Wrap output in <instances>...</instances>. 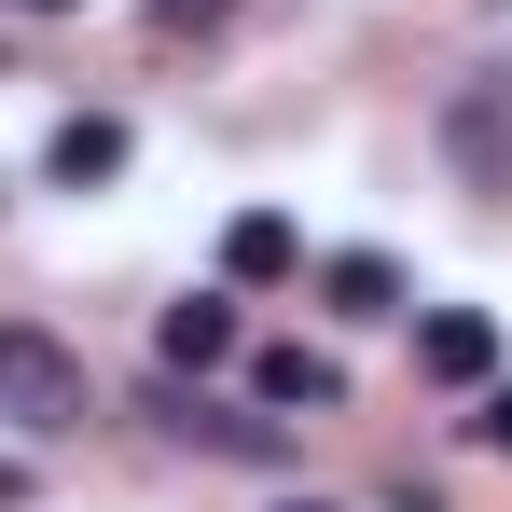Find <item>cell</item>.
Masks as SVG:
<instances>
[{"mask_svg":"<svg viewBox=\"0 0 512 512\" xmlns=\"http://www.w3.org/2000/svg\"><path fill=\"white\" fill-rule=\"evenodd\" d=\"M84 402H97V388H84V360H70V346L28 333V319H0V416L56 443V429H84Z\"/></svg>","mask_w":512,"mask_h":512,"instance_id":"cell-1","label":"cell"},{"mask_svg":"<svg viewBox=\"0 0 512 512\" xmlns=\"http://www.w3.org/2000/svg\"><path fill=\"white\" fill-rule=\"evenodd\" d=\"M416 374L429 388H485V374H499V319H485V305H429L416 319Z\"/></svg>","mask_w":512,"mask_h":512,"instance_id":"cell-2","label":"cell"},{"mask_svg":"<svg viewBox=\"0 0 512 512\" xmlns=\"http://www.w3.org/2000/svg\"><path fill=\"white\" fill-rule=\"evenodd\" d=\"M153 346H167V374H222V360H236V291H180L167 319H153Z\"/></svg>","mask_w":512,"mask_h":512,"instance_id":"cell-3","label":"cell"},{"mask_svg":"<svg viewBox=\"0 0 512 512\" xmlns=\"http://www.w3.org/2000/svg\"><path fill=\"white\" fill-rule=\"evenodd\" d=\"M250 402H263V416H333L346 374L319 360V346H263V360H250Z\"/></svg>","mask_w":512,"mask_h":512,"instance_id":"cell-4","label":"cell"},{"mask_svg":"<svg viewBox=\"0 0 512 512\" xmlns=\"http://www.w3.org/2000/svg\"><path fill=\"white\" fill-rule=\"evenodd\" d=\"M222 277H236V291H277V277H305V236H291L277 208H250V222H222Z\"/></svg>","mask_w":512,"mask_h":512,"instance_id":"cell-5","label":"cell"},{"mask_svg":"<svg viewBox=\"0 0 512 512\" xmlns=\"http://www.w3.org/2000/svg\"><path fill=\"white\" fill-rule=\"evenodd\" d=\"M319 291H333V319H402V263H388V250H333Z\"/></svg>","mask_w":512,"mask_h":512,"instance_id":"cell-6","label":"cell"},{"mask_svg":"<svg viewBox=\"0 0 512 512\" xmlns=\"http://www.w3.org/2000/svg\"><path fill=\"white\" fill-rule=\"evenodd\" d=\"M457 167H471V180H512V84H471V97H457Z\"/></svg>","mask_w":512,"mask_h":512,"instance_id":"cell-7","label":"cell"},{"mask_svg":"<svg viewBox=\"0 0 512 512\" xmlns=\"http://www.w3.org/2000/svg\"><path fill=\"white\" fill-rule=\"evenodd\" d=\"M56 180H70V194H84V180H125V125H111V111H70V125H56Z\"/></svg>","mask_w":512,"mask_h":512,"instance_id":"cell-8","label":"cell"},{"mask_svg":"<svg viewBox=\"0 0 512 512\" xmlns=\"http://www.w3.org/2000/svg\"><path fill=\"white\" fill-rule=\"evenodd\" d=\"M236 0H153V28H222Z\"/></svg>","mask_w":512,"mask_h":512,"instance_id":"cell-9","label":"cell"},{"mask_svg":"<svg viewBox=\"0 0 512 512\" xmlns=\"http://www.w3.org/2000/svg\"><path fill=\"white\" fill-rule=\"evenodd\" d=\"M471 429H485V443H512V388H485V416H471Z\"/></svg>","mask_w":512,"mask_h":512,"instance_id":"cell-10","label":"cell"},{"mask_svg":"<svg viewBox=\"0 0 512 512\" xmlns=\"http://www.w3.org/2000/svg\"><path fill=\"white\" fill-rule=\"evenodd\" d=\"M14 499H28V457H0V512H14Z\"/></svg>","mask_w":512,"mask_h":512,"instance_id":"cell-11","label":"cell"},{"mask_svg":"<svg viewBox=\"0 0 512 512\" xmlns=\"http://www.w3.org/2000/svg\"><path fill=\"white\" fill-rule=\"evenodd\" d=\"M14 14H70V0H14Z\"/></svg>","mask_w":512,"mask_h":512,"instance_id":"cell-12","label":"cell"},{"mask_svg":"<svg viewBox=\"0 0 512 512\" xmlns=\"http://www.w3.org/2000/svg\"><path fill=\"white\" fill-rule=\"evenodd\" d=\"M291 512H319V499H291Z\"/></svg>","mask_w":512,"mask_h":512,"instance_id":"cell-13","label":"cell"}]
</instances>
